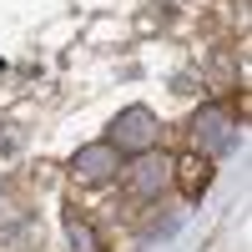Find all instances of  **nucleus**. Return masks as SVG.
I'll use <instances>...</instances> for the list:
<instances>
[{
    "instance_id": "obj_1",
    "label": "nucleus",
    "mask_w": 252,
    "mask_h": 252,
    "mask_svg": "<svg viewBox=\"0 0 252 252\" xmlns=\"http://www.w3.org/2000/svg\"><path fill=\"white\" fill-rule=\"evenodd\" d=\"M157 136H161V126H157V116L146 111V106H126L116 121H111V146L116 152H131V157H141V152H152L157 146Z\"/></svg>"
},
{
    "instance_id": "obj_3",
    "label": "nucleus",
    "mask_w": 252,
    "mask_h": 252,
    "mask_svg": "<svg viewBox=\"0 0 252 252\" xmlns=\"http://www.w3.org/2000/svg\"><path fill=\"white\" fill-rule=\"evenodd\" d=\"M192 141L202 146L207 157H222V152H232V146H237V131H232V121H227L217 106H207V111L192 121Z\"/></svg>"
},
{
    "instance_id": "obj_5",
    "label": "nucleus",
    "mask_w": 252,
    "mask_h": 252,
    "mask_svg": "<svg viewBox=\"0 0 252 252\" xmlns=\"http://www.w3.org/2000/svg\"><path fill=\"white\" fill-rule=\"evenodd\" d=\"M172 166H182L177 177H182V192H187V197H197L202 187L212 182V161H207V157H182V161H172Z\"/></svg>"
},
{
    "instance_id": "obj_4",
    "label": "nucleus",
    "mask_w": 252,
    "mask_h": 252,
    "mask_svg": "<svg viewBox=\"0 0 252 252\" xmlns=\"http://www.w3.org/2000/svg\"><path fill=\"white\" fill-rule=\"evenodd\" d=\"M166 182H172V161L141 152V161L131 166V192L136 197H157V192H166Z\"/></svg>"
},
{
    "instance_id": "obj_6",
    "label": "nucleus",
    "mask_w": 252,
    "mask_h": 252,
    "mask_svg": "<svg viewBox=\"0 0 252 252\" xmlns=\"http://www.w3.org/2000/svg\"><path fill=\"white\" fill-rule=\"evenodd\" d=\"M71 252H96V242H91V232H86V222H71Z\"/></svg>"
},
{
    "instance_id": "obj_2",
    "label": "nucleus",
    "mask_w": 252,
    "mask_h": 252,
    "mask_svg": "<svg viewBox=\"0 0 252 252\" xmlns=\"http://www.w3.org/2000/svg\"><path fill=\"white\" fill-rule=\"evenodd\" d=\"M116 166H121V152H116L111 141H96V146H81V152H76L71 172H76V182L101 187V182H111V177H116Z\"/></svg>"
}]
</instances>
